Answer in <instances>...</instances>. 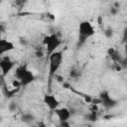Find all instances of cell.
Instances as JSON below:
<instances>
[{
	"instance_id": "9",
	"label": "cell",
	"mask_w": 127,
	"mask_h": 127,
	"mask_svg": "<svg viewBox=\"0 0 127 127\" xmlns=\"http://www.w3.org/2000/svg\"><path fill=\"white\" fill-rule=\"evenodd\" d=\"M101 104H102L106 109H111V108L115 107V106L118 104V101H117L116 99L112 98L111 96H108L107 98H105V99H103V100L101 101Z\"/></svg>"
},
{
	"instance_id": "1",
	"label": "cell",
	"mask_w": 127,
	"mask_h": 127,
	"mask_svg": "<svg viewBox=\"0 0 127 127\" xmlns=\"http://www.w3.org/2000/svg\"><path fill=\"white\" fill-rule=\"evenodd\" d=\"M47 60L49 61V73H48V79H49V85H51V81L54 78V75L58 72L60 69L63 61H64V55L62 51H55L53 52Z\"/></svg>"
},
{
	"instance_id": "12",
	"label": "cell",
	"mask_w": 127,
	"mask_h": 127,
	"mask_svg": "<svg viewBox=\"0 0 127 127\" xmlns=\"http://www.w3.org/2000/svg\"><path fill=\"white\" fill-rule=\"evenodd\" d=\"M80 75H81V71H80V69L77 68V67H72V68L70 69V71H69V76H70L71 78L76 79V78H78Z\"/></svg>"
},
{
	"instance_id": "21",
	"label": "cell",
	"mask_w": 127,
	"mask_h": 127,
	"mask_svg": "<svg viewBox=\"0 0 127 127\" xmlns=\"http://www.w3.org/2000/svg\"><path fill=\"white\" fill-rule=\"evenodd\" d=\"M4 30H5V26H4L2 23H0V36H1V34L4 32Z\"/></svg>"
},
{
	"instance_id": "11",
	"label": "cell",
	"mask_w": 127,
	"mask_h": 127,
	"mask_svg": "<svg viewBox=\"0 0 127 127\" xmlns=\"http://www.w3.org/2000/svg\"><path fill=\"white\" fill-rule=\"evenodd\" d=\"M85 118H86V120H88V121H90V122H95V121L97 120V118H98V116H97V111H91V110H90V112H88V113L85 115Z\"/></svg>"
},
{
	"instance_id": "2",
	"label": "cell",
	"mask_w": 127,
	"mask_h": 127,
	"mask_svg": "<svg viewBox=\"0 0 127 127\" xmlns=\"http://www.w3.org/2000/svg\"><path fill=\"white\" fill-rule=\"evenodd\" d=\"M78 41H77V46L81 47L87 39L91 38L95 34V29L93 25L89 21H81L78 25Z\"/></svg>"
},
{
	"instance_id": "18",
	"label": "cell",
	"mask_w": 127,
	"mask_h": 127,
	"mask_svg": "<svg viewBox=\"0 0 127 127\" xmlns=\"http://www.w3.org/2000/svg\"><path fill=\"white\" fill-rule=\"evenodd\" d=\"M109 12H110V14H111L112 16H116V15L118 14V12H119V9L114 8V7H111L110 10H109Z\"/></svg>"
},
{
	"instance_id": "3",
	"label": "cell",
	"mask_w": 127,
	"mask_h": 127,
	"mask_svg": "<svg viewBox=\"0 0 127 127\" xmlns=\"http://www.w3.org/2000/svg\"><path fill=\"white\" fill-rule=\"evenodd\" d=\"M15 78L21 82V86H27L32 83L35 79L34 73L27 67V65H19L16 67L14 72Z\"/></svg>"
},
{
	"instance_id": "15",
	"label": "cell",
	"mask_w": 127,
	"mask_h": 127,
	"mask_svg": "<svg viewBox=\"0 0 127 127\" xmlns=\"http://www.w3.org/2000/svg\"><path fill=\"white\" fill-rule=\"evenodd\" d=\"M17 109H18V104H17L16 101H13L12 100V101H10L8 103V110L10 112H15Z\"/></svg>"
},
{
	"instance_id": "23",
	"label": "cell",
	"mask_w": 127,
	"mask_h": 127,
	"mask_svg": "<svg viewBox=\"0 0 127 127\" xmlns=\"http://www.w3.org/2000/svg\"><path fill=\"white\" fill-rule=\"evenodd\" d=\"M43 1H44V2H46V1H48V0H43Z\"/></svg>"
},
{
	"instance_id": "14",
	"label": "cell",
	"mask_w": 127,
	"mask_h": 127,
	"mask_svg": "<svg viewBox=\"0 0 127 127\" xmlns=\"http://www.w3.org/2000/svg\"><path fill=\"white\" fill-rule=\"evenodd\" d=\"M103 34H104V37H105L106 39H111V38L113 37L114 32H113V29H111V28H106V29L103 30Z\"/></svg>"
},
{
	"instance_id": "17",
	"label": "cell",
	"mask_w": 127,
	"mask_h": 127,
	"mask_svg": "<svg viewBox=\"0 0 127 127\" xmlns=\"http://www.w3.org/2000/svg\"><path fill=\"white\" fill-rule=\"evenodd\" d=\"M11 84H12V87H15V88H20L21 87V82L18 79H16V78L12 80Z\"/></svg>"
},
{
	"instance_id": "4",
	"label": "cell",
	"mask_w": 127,
	"mask_h": 127,
	"mask_svg": "<svg viewBox=\"0 0 127 127\" xmlns=\"http://www.w3.org/2000/svg\"><path fill=\"white\" fill-rule=\"evenodd\" d=\"M63 41L62 39L59 37L58 34L53 33L50 35H47L44 37L43 39V44L46 47V53H47V58L55 51L58 50V48L62 45Z\"/></svg>"
},
{
	"instance_id": "6",
	"label": "cell",
	"mask_w": 127,
	"mask_h": 127,
	"mask_svg": "<svg viewBox=\"0 0 127 127\" xmlns=\"http://www.w3.org/2000/svg\"><path fill=\"white\" fill-rule=\"evenodd\" d=\"M43 102L46 104V106L51 110V111H54L56 108H58L60 106V101L59 99L54 95V94H51V93H46L44 96H43Z\"/></svg>"
},
{
	"instance_id": "5",
	"label": "cell",
	"mask_w": 127,
	"mask_h": 127,
	"mask_svg": "<svg viewBox=\"0 0 127 127\" xmlns=\"http://www.w3.org/2000/svg\"><path fill=\"white\" fill-rule=\"evenodd\" d=\"M15 66V63L9 57H1L0 60V70L2 76H6Z\"/></svg>"
},
{
	"instance_id": "20",
	"label": "cell",
	"mask_w": 127,
	"mask_h": 127,
	"mask_svg": "<svg viewBox=\"0 0 127 127\" xmlns=\"http://www.w3.org/2000/svg\"><path fill=\"white\" fill-rule=\"evenodd\" d=\"M60 125H61V126H66V127H68V126H69L68 120H67V121H62V122H60Z\"/></svg>"
},
{
	"instance_id": "16",
	"label": "cell",
	"mask_w": 127,
	"mask_h": 127,
	"mask_svg": "<svg viewBox=\"0 0 127 127\" xmlns=\"http://www.w3.org/2000/svg\"><path fill=\"white\" fill-rule=\"evenodd\" d=\"M35 56H36V58H38V59H41V58H43L44 56H45V52L43 51V50H36L35 51Z\"/></svg>"
},
{
	"instance_id": "19",
	"label": "cell",
	"mask_w": 127,
	"mask_h": 127,
	"mask_svg": "<svg viewBox=\"0 0 127 127\" xmlns=\"http://www.w3.org/2000/svg\"><path fill=\"white\" fill-rule=\"evenodd\" d=\"M120 6H121V4H120V2H119V1H115V2L113 3V5H112V7L117 8V9H120Z\"/></svg>"
},
{
	"instance_id": "7",
	"label": "cell",
	"mask_w": 127,
	"mask_h": 127,
	"mask_svg": "<svg viewBox=\"0 0 127 127\" xmlns=\"http://www.w3.org/2000/svg\"><path fill=\"white\" fill-rule=\"evenodd\" d=\"M15 50V45L13 42L0 37V57L5 55L6 53L12 52Z\"/></svg>"
},
{
	"instance_id": "10",
	"label": "cell",
	"mask_w": 127,
	"mask_h": 127,
	"mask_svg": "<svg viewBox=\"0 0 127 127\" xmlns=\"http://www.w3.org/2000/svg\"><path fill=\"white\" fill-rule=\"evenodd\" d=\"M34 119H35V116L32 113H29V112H26V113L22 114V116H21V120L23 122H25V123H30Z\"/></svg>"
},
{
	"instance_id": "13",
	"label": "cell",
	"mask_w": 127,
	"mask_h": 127,
	"mask_svg": "<svg viewBox=\"0 0 127 127\" xmlns=\"http://www.w3.org/2000/svg\"><path fill=\"white\" fill-rule=\"evenodd\" d=\"M19 89H20V88H15V87H13L12 89H5L4 94L6 95V97L11 98V97H13V96L19 91Z\"/></svg>"
},
{
	"instance_id": "22",
	"label": "cell",
	"mask_w": 127,
	"mask_h": 127,
	"mask_svg": "<svg viewBox=\"0 0 127 127\" xmlns=\"http://www.w3.org/2000/svg\"><path fill=\"white\" fill-rule=\"evenodd\" d=\"M1 121H2V117L0 116V122H1Z\"/></svg>"
},
{
	"instance_id": "8",
	"label": "cell",
	"mask_w": 127,
	"mask_h": 127,
	"mask_svg": "<svg viewBox=\"0 0 127 127\" xmlns=\"http://www.w3.org/2000/svg\"><path fill=\"white\" fill-rule=\"evenodd\" d=\"M54 112L57 115V117H58V119H59L60 122H62V121H67V120H69V118L71 116L70 110L67 107H60L59 106L58 108H56L54 110Z\"/></svg>"
}]
</instances>
